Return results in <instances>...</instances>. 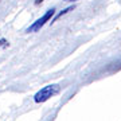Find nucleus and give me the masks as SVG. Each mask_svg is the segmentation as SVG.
<instances>
[{"label":"nucleus","mask_w":121,"mask_h":121,"mask_svg":"<svg viewBox=\"0 0 121 121\" xmlns=\"http://www.w3.org/2000/svg\"><path fill=\"white\" fill-rule=\"evenodd\" d=\"M60 90V86L56 85V83H51V85H47V86L42 87L40 90L34 95V101L36 104H40V102H46L47 99H50L51 97L56 95Z\"/></svg>","instance_id":"f257e3e1"},{"label":"nucleus","mask_w":121,"mask_h":121,"mask_svg":"<svg viewBox=\"0 0 121 121\" xmlns=\"http://www.w3.org/2000/svg\"><path fill=\"white\" fill-rule=\"evenodd\" d=\"M54 13H55V8H51L48 9L47 12L44 13L42 17H39L36 22H34L32 24H31L30 27H28V30H27V32H36V31H39L42 27L46 24V23L48 22V20H51V17L54 16Z\"/></svg>","instance_id":"f03ea898"},{"label":"nucleus","mask_w":121,"mask_h":121,"mask_svg":"<svg viewBox=\"0 0 121 121\" xmlns=\"http://www.w3.org/2000/svg\"><path fill=\"white\" fill-rule=\"evenodd\" d=\"M73 9H74V5H70V7H67V8H65L63 11H62V12H59V13H58V15H56L55 17H54V20H52L51 23H55L56 20H58V19H60V17H62L63 15H65V13L70 12V11H73Z\"/></svg>","instance_id":"7ed1b4c3"},{"label":"nucleus","mask_w":121,"mask_h":121,"mask_svg":"<svg viewBox=\"0 0 121 121\" xmlns=\"http://www.w3.org/2000/svg\"><path fill=\"white\" fill-rule=\"evenodd\" d=\"M0 46H1V47H5V46H8L7 40H5V39H1V40H0Z\"/></svg>","instance_id":"20e7f679"},{"label":"nucleus","mask_w":121,"mask_h":121,"mask_svg":"<svg viewBox=\"0 0 121 121\" xmlns=\"http://www.w3.org/2000/svg\"><path fill=\"white\" fill-rule=\"evenodd\" d=\"M42 1H43V0H35V4H40Z\"/></svg>","instance_id":"39448f33"},{"label":"nucleus","mask_w":121,"mask_h":121,"mask_svg":"<svg viewBox=\"0 0 121 121\" xmlns=\"http://www.w3.org/2000/svg\"><path fill=\"white\" fill-rule=\"evenodd\" d=\"M63 1H71V3H74V1H78V0H63Z\"/></svg>","instance_id":"423d86ee"}]
</instances>
